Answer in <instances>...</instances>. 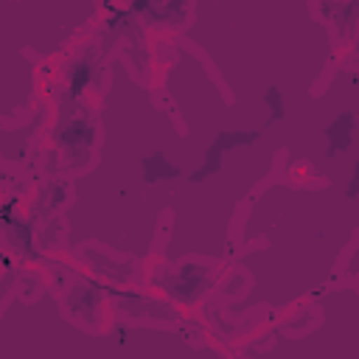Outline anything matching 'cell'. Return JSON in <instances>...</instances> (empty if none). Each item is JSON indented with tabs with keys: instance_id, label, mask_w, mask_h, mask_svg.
<instances>
[{
	"instance_id": "cell-3",
	"label": "cell",
	"mask_w": 359,
	"mask_h": 359,
	"mask_svg": "<svg viewBox=\"0 0 359 359\" xmlns=\"http://www.w3.org/2000/svg\"><path fill=\"white\" fill-rule=\"evenodd\" d=\"M90 81V65L87 62H81V65H76V70H73V84H70V93L73 95H79L81 93V87Z\"/></svg>"
},
{
	"instance_id": "cell-2",
	"label": "cell",
	"mask_w": 359,
	"mask_h": 359,
	"mask_svg": "<svg viewBox=\"0 0 359 359\" xmlns=\"http://www.w3.org/2000/svg\"><path fill=\"white\" fill-rule=\"evenodd\" d=\"M62 140H65V143H70V146H73V143H79V140H81L84 146H90V140H93V129H90L87 123H73V126L62 135Z\"/></svg>"
},
{
	"instance_id": "cell-1",
	"label": "cell",
	"mask_w": 359,
	"mask_h": 359,
	"mask_svg": "<svg viewBox=\"0 0 359 359\" xmlns=\"http://www.w3.org/2000/svg\"><path fill=\"white\" fill-rule=\"evenodd\" d=\"M351 123H353V118H351V115H342V118H339V123H334V126L328 129L331 151H334V149H342V146H348V129H351Z\"/></svg>"
}]
</instances>
